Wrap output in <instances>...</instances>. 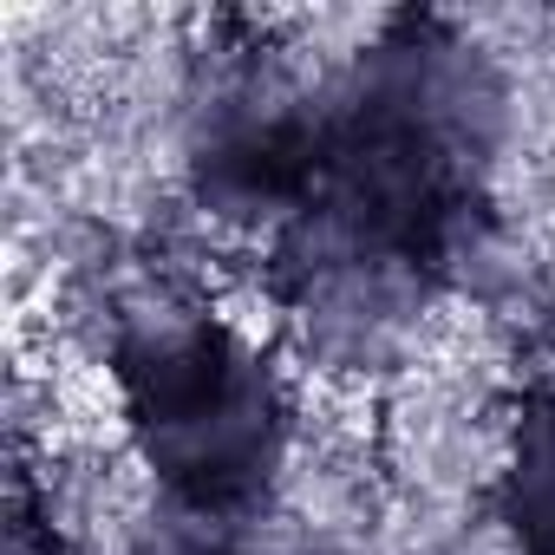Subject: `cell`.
<instances>
[{"mask_svg":"<svg viewBox=\"0 0 555 555\" xmlns=\"http://www.w3.org/2000/svg\"><path fill=\"white\" fill-rule=\"evenodd\" d=\"M99 366L125 451L183 522H229L282 477L295 431L282 360L164 268L105 288Z\"/></svg>","mask_w":555,"mask_h":555,"instance_id":"cell-1","label":"cell"},{"mask_svg":"<svg viewBox=\"0 0 555 555\" xmlns=\"http://www.w3.org/2000/svg\"><path fill=\"white\" fill-rule=\"evenodd\" d=\"M8 555H66L60 529L40 516V496H34V477H27V464L14 470V535H8Z\"/></svg>","mask_w":555,"mask_h":555,"instance_id":"cell-3","label":"cell"},{"mask_svg":"<svg viewBox=\"0 0 555 555\" xmlns=\"http://www.w3.org/2000/svg\"><path fill=\"white\" fill-rule=\"evenodd\" d=\"M503 522L522 555H555V399H529L503 457Z\"/></svg>","mask_w":555,"mask_h":555,"instance_id":"cell-2","label":"cell"}]
</instances>
